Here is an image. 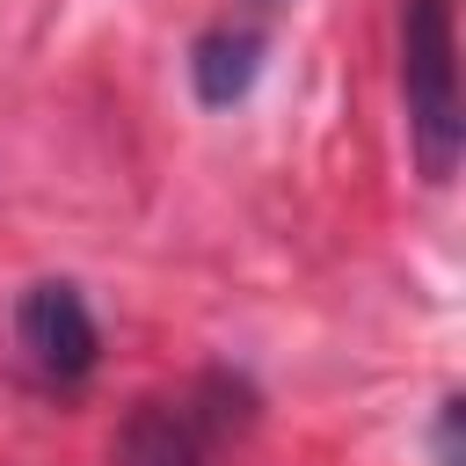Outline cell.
Listing matches in <instances>:
<instances>
[{"mask_svg":"<svg viewBox=\"0 0 466 466\" xmlns=\"http://www.w3.org/2000/svg\"><path fill=\"white\" fill-rule=\"evenodd\" d=\"M211 451V430L197 422V408H175V400H146L138 422H131V466H204Z\"/></svg>","mask_w":466,"mask_h":466,"instance_id":"cell-3","label":"cell"},{"mask_svg":"<svg viewBox=\"0 0 466 466\" xmlns=\"http://www.w3.org/2000/svg\"><path fill=\"white\" fill-rule=\"evenodd\" d=\"M255 66H262V36H255V29H211V36H197V58H189L197 95H204L211 109L240 102V95L255 87Z\"/></svg>","mask_w":466,"mask_h":466,"instance_id":"cell-4","label":"cell"},{"mask_svg":"<svg viewBox=\"0 0 466 466\" xmlns=\"http://www.w3.org/2000/svg\"><path fill=\"white\" fill-rule=\"evenodd\" d=\"M400 95H408V138L430 182L459 167V29L451 0H400Z\"/></svg>","mask_w":466,"mask_h":466,"instance_id":"cell-1","label":"cell"},{"mask_svg":"<svg viewBox=\"0 0 466 466\" xmlns=\"http://www.w3.org/2000/svg\"><path fill=\"white\" fill-rule=\"evenodd\" d=\"M437 466H459V400H444L437 415Z\"/></svg>","mask_w":466,"mask_h":466,"instance_id":"cell-5","label":"cell"},{"mask_svg":"<svg viewBox=\"0 0 466 466\" xmlns=\"http://www.w3.org/2000/svg\"><path fill=\"white\" fill-rule=\"evenodd\" d=\"M15 320H22V350H29L51 379H87V371H95L102 335H95V313H87V299H80L73 284H36Z\"/></svg>","mask_w":466,"mask_h":466,"instance_id":"cell-2","label":"cell"}]
</instances>
